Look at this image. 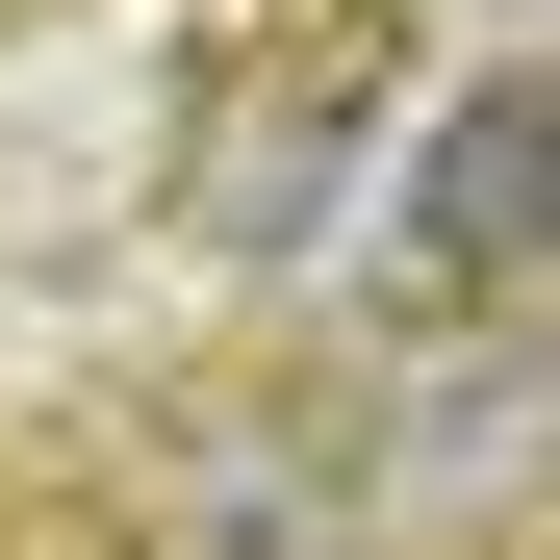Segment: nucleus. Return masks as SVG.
I'll return each mask as SVG.
<instances>
[{"mask_svg": "<svg viewBox=\"0 0 560 560\" xmlns=\"http://www.w3.org/2000/svg\"><path fill=\"white\" fill-rule=\"evenodd\" d=\"M128 560H408V485H383L331 408H205V433L128 485Z\"/></svg>", "mask_w": 560, "mask_h": 560, "instance_id": "2", "label": "nucleus"}, {"mask_svg": "<svg viewBox=\"0 0 560 560\" xmlns=\"http://www.w3.org/2000/svg\"><path fill=\"white\" fill-rule=\"evenodd\" d=\"M535 255H560V103H535V77H458V103L408 128V178H383V306L510 331Z\"/></svg>", "mask_w": 560, "mask_h": 560, "instance_id": "1", "label": "nucleus"}]
</instances>
